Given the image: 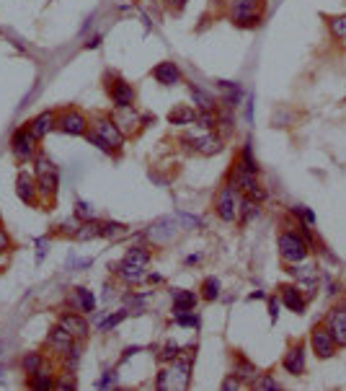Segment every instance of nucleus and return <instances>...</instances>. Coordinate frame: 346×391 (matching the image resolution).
Returning a JSON list of instances; mask_svg holds the SVG:
<instances>
[{
  "label": "nucleus",
  "instance_id": "obj_25",
  "mask_svg": "<svg viewBox=\"0 0 346 391\" xmlns=\"http://www.w3.org/2000/svg\"><path fill=\"white\" fill-rule=\"evenodd\" d=\"M196 119V109L194 107H186V104H178V107L171 109L168 114V122L171 125H191Z\"/></svg>",
  "mask_w": 346,
  "mask_h": 391
},
{
  "label": "nucleus",
  "instance_id": "obj_46",
  "mask_svg": "<svg viewBox=\"0 0 346 391\" xmlns=\"http://www.w3.org/2000/svg\"><path fill=\"white\" fill-rule=\"evenodd\" d=\"M178 220H181V228H199L202 220L196 218V215H189V213H178Z\"/></svg>",
  "mask_w": 346,
  "mask_h": 391
},
{
  "label": "nucleus",
  "instance_id": "obj_16",
  "mask_svg": "<svg viewBox=\"0 0 346 391\" xmlns=\"http://www.w3.org/2000/svg\"><path fill=\"white\" fill-rule=\"evenodd\" d=\"M16 194H18V200L26 202V205H36V197H39L36 177H31L29 171H21L18 179H16Z\"/></svg>",
  "mask_w": 346,
  "mask_h": 391
},
{
  "label": "nucleus",
  "instance_id": "obj_41",
  "mask_svg": "<svg viewBox=\"0 0 346 391\" xmlns=\"http://www.w3.org/2000/svg\"><path fill=\"white\" fill-rule=\"evenodd\" d=\"M127 234V225L122 223H101V236L104 238H119Z\"/></svg>",
  "mask_w": 346,
  "mask_h": 391
},
{
  "label": "nucleus",
  "instance_id": "obj_35",
  "mask_svg": "<svg viewBox=\"0 0 346 391\" xmlns=\"http://www.w3.org/2000/svg\"><path fill=\"white\" fill-rule=\"evenodd\" d=\"M328 29L336 39H346V13H338V16H328Z\"/></svg>",
  "mask_w": 346,
  "mask_h": 391
},
{
  "label": "nucleus",
  "instance_id": "obj_43",
  "mask_svg": "<svg viewBox=\"0 0 346 391\" xmlns=\"http://www.w3.org/2000/svg\"><path fill=\"white\" fill-rule=\"evenodd\" d=\"M52 168H55V164H52L44 153H36V158H34V171H36V174H44V171H52Z\"/></svg>",
  "mask_w": 346,
  "mask_h": 391
},
{
  "label": "nucleus",
  "instance_id": "obj_40",
  "mask_svg": "<svg viewBox=\"0 0 346 391\" xmlns=\"http://www.w3.org/2000/svg\"><path fill=\"white\" fill-rule=\"evenodd\" d=\"M289 213L295 215V218H300L302 225H312L315 223V213H312L310 207H305V205H292V210Z\"/></svg>",
  "mask_w": 346,
  "mask_h": 391
},
{
  "label": "nucleus",
  "instance_id": "obj_24",
  "mask_svg": "<svg viewBox=\"0 0 346 391\" xmlns=\"http://www.w3.org/2000/svg\"><path fill=\"white\" fill-rule=\"evenodd\" d=\"M287 273L297 280V283H305V285H315V277H318V270L312 267V264H287Z\"/></svg>",
  "mask_w": 346,
  "mask_h": 391
},
{
  "label": "nucleus",
  "instance_id": "obj_4",
  "mask_svg": "<svg viewBox=\"0 0 346 391\" xmlns=\"http://www.w3.org/2000/svg\"><path fill=\"white\" fill-rule=\"evenodd\" d=\"M243 194L241 190H235L230 181H225L215 194V213L222 223H235L238 215H241Z\"/></svg>",
  "mask_w": 346,
  "mask_h": 391
},
{
  "label": "nucleus",
  "instance_id": "obj_37",
  "mask_svg": "<svg viewBox=\"0 0 346 391\" xmlns=\"http://www.w3.org/2000/svg\"><path fill=\"white\" fill-rule=\"evenodd\" d=\"M202 298H204V301H215V298H219V280L217 277H207V280L202 283Z\"/></svg>",
  "mask_w": 346,
  "mask_h": 391
},
{
  "label": "nucleus",
  "instance_id": "obj_19",
  "mask_svg": "<svg viewBox=\"0 0 346 391\" xmlns=\"http://www.w3.org/2000/svg\"><path fill=\"white\" fill-rule=\"evenodd\" d=\"M184 142H189L191 145V151H196V153L202 155H215L222 151V138L219 135H202V138H186Z\"/></svg>",
  "mask_w": 346,
  "mask_h": 391
},
{
  "label": "nucleus",
  "instance_id": "obj_26",
  "mask_svg": "<svg viewBox=\"0 0 346 391\" xmlns=\"http://www.w3.org/2000/svg\"><path fill=\"white\" fill-rule=\"evenodd\" d=\"M232 376H238L241 381H248V383H251V381L258 376V368H256L254 363H248L243 355H235V370H232Z\"/></svg>",
  "mask_w": 346,
  "mask_h": 391
},
{
  "label": "nucleus",
  "instance_id": "obj_21",
  "mask_svg": "<svg viewBox=\"0 0 346 391\" xmlns=\"http://www.w3.org/2000/svg\"><path fill=\"white\" fill-rule=\"evenodd\" d=\"M116 275H119V280H124L127 285H139L148 280V275H145V267H139V264H132V262H119L116 264Z\"/></svg>",
  "mask_w": 346,
  "mask_h": 391
},
{
  "label": "nucleus",
  "instance_id": "obj_13",
  "mask_svg": "<svg viewBox=\"0 0 346 391\" xmlns=\"http://www.w3.org/2000/svg\"><path fill=\"white\" fill-rule=\"evenodd\" d=\"M72 342H75V340H72V334H70L62 324H55V327L49 329V334H46V344H49V350H52L57 357L65 355Z\"/></svg>",
  "mask_w": 346,
  "mask_h": 391
},
{
  "label": "nucleus",
  "instance_id": "obj_9",
  "mask_svg": "<svg viewBox=\"0 0 346 391\" xmlns=\"http://www.w3.org/2000/svg\"><path fill=\"white\" fill-rule=\"evenodd\" d=\"M310 347H312V353H315V357H321V360L334 357L336 350H338L334 334L328 332V327H325V324H318V327L310 332Z\"/></svg>",
  "mask_w": 346,
  "mask_h": 391
},
{
  "label": "nucleus",
  "instance_id": "obj_58",
  "mask_svg": "<svg viewBox=\"0 0 346 391\" xmlns=\"http://www.w3.org/2000/svg\"><path fill=\"white\" fill-rule=\"evenodd\" d=\"M212 3H215V5H222V3H225V0H212Z\"/></svg>",
  "mask_w": 346,
  "mask_h": 391
},
{
  "label": "nucleus",
  "instance_id": "obj_5",
  "mask_svg": "<svg viewBox=\"0 0 346 391\" xmlns=\"http://www.w3.org/2000/svg\"><path fill=\"white\" fill-rule=\"evenodd\" d=\"M36 138L31 135V130H29V125H23V127H18V130L13 132L11 138V151H13V158L18 161V164H29V161H34L36 158Z\"/></svg>",
  "mask_w": 346,
  "mask_h": 391
},
{
  "label": "nucleus",
  "instance_id": "obj_15",
  "mask_svg": "<svg viewBox=\"0 0 346 391\" xmlns=\"http://www.w3.org/2000/svg\"><path fill=\"white\" fill-rule=\"evenodd\" d=\"M36 190H39V197H44L46 202L55 200V197H57V190H59L57 168L44 171V174H36Z\"/></svg>",
  "mask_w": 346,
  "mask_h": 391
},
{
  "label": "nucleus",
  "instance_id": "obj_53",
  "mask_svg": "<svg viewBox=\"0 0 346 391\" xmlns=\"http://www.w3.org/2000/svg\"><path fill=\"white\" fill-rule=\"evenodd\" d=\"M155 389H168V370H161L155 379Z\"/></svg>",
  "mask_w": 346,
  "mask_h": 391
},
{
  "label": "nucleus",
  "instance_id": "obj_52",
  "mask_svg": "<svg viewBox=\"0 0 346 391\" xmlns=\"http://www.w3.org/2000/svg\"><path fill=\"white\" fill-rule=\"evenodd\" d=\"M269 316H271V321L279 319V301L277 298H269Z\"/></svg>",
  "mask_w": 346,
  "mask_h": 391
},
{
  "label": "nucleus",
  "instance_id": "obj_39",
  "mask_svg": "<svg viewBox=\"0 0 346 391\" xmlns=\"http://www.w3.org/2000/svg\"><path fill=\"white\" fill-rule=\"evenodd\" d=\"M173 324H178V327H199V316L191 314V311H178V314H173Z\"/></svg>",
  "mask_w": 346,
  "mask_h": 391
},
{
  "label": "nucleus",
  "instance_id": "obj_22",
  "mask_svg": "<svg viewBox=\"0 0 346 391\" xmlns=\"http://www.w3.org/2000/svg\"><path fill=\"white\" fill-rule=\"evenodd\" d=\"M152 78L161 86H176L181 81V71H178L176 62H158V65L152 68Z\"/></svg>",
  "mask_w": 346,
  "mask_h": 391
},
{
  "label": "nucleus",
  "instance_id": "obj_31",
  "mask_svg": "<svg viewBox=\"0 0 346 391\" xmlns=\"http://www.w3.org/2000/svg\"><path fill=\"white\" fill-rule=\"evenodd\" d=\"M42 366H44V355L42 353H36V350H31V353H23L21 357V368L31 376V373H36V370H42Z\"/></svg>",
  "mask_w": 346,
  "mask_h": 391
},
{
  "label": "nucleus",
  "instance_id": "obj_55",
  "mask_svg": "<svg viewBox=\"0 0 346 391\" xmlns=\"http://www.w3.org/2000/svg\"><path fill=\"white\" fill-rule=\"evenodd\" d=\"M98 42H101V36H93V39H88V45H85V47L96 49V47H98Z\"/></svg>",
  "mask_w": 346,
  "mask_h": 391
},
{
  "label": "nucleus",
  "instance_id": "obj_14",
  "mask_svg": "<svg viewBox=\"0 0 346 391\" xmlns=\"http://www.w3.org/2000/svg\"><path fill=\"white\" fill-rule=\"evenodd\" d=\"M279 298H282V303H284L292 314H305V308H308V298L302 296L297 285H282V288H279Z\"/></svg>",
  "mask_w": 346,
  "mask_h": 391
},
{
  "label": "nucleus",
  "instance_id": "obj_1",
  "mask_svg": "<svg viewBox=\"0 0 346 391\" xmlns=\"http://www.w3.org/2000/svg\"><path fill=\"white\" fill-rule=\"evenodd\" d=\"M88 142L98 145L104 153H119L124 148V132L111 117H93L91 130H88Z\"/></svg>",
  "mask_w": 346,
  "mask_h": 391
},
{
  "label": "nucleus",
  "instance_id": "obj_47",
  "mask_svg": "<svg viewBox=\"0 0 346 391\" xmlns=\"http://www.w3.org/2000/svg\"><path fill=\"white\" fill-rule=\"evenodd\" d=\"M163 5L171 13H184V8L189 5V0H163Z\"/></svg>",
  "mask_w": 346,
  "mask_h": 391
},
{
  "label": "nucleus",
  "instance_id": "obj_57",
  "mask_svg": "<svg viewBox=\"0 0 346 391\" xmlns=\"http://www.w3.org/2000/svg\"><path fill=\"white\" fill-rule=\"evenodd\" d=\"M199 262V254H191V257H186V264H196Z\"/></svg>",
  "mask_w": 346,
  "mask_h": 391
},
{
  "label": "nucleus",
  "instance_id": "obj_34",
  "mask_svg": "<svg viewBox=\"0 0 346 391\" xmlns=\"http://www.w3.org/2000/svg\"><path fill=\"white\" fill-rule=\"evenodd\" d=\"M124 262H132V264H139V267H148V264H150V251L142 249V247H129L127 254H124Z\"/></svg>",
  "mask_w": 346,
  "mask_h": 391
},
{
  "label": "nucleus",
  "instance_id": "obj_18",
  "mask_svg": "<svg viewBox=\"0 0 346 391\" xmlns=\"http://www.w3.org/2000/svg\"><path fill=\"white\" fill-rule=\"evenodd\" d=\"M55 127H57V114L55 112H42V114H36L29 122V130H31V135H34L36 140H44Z\"/></svg>",
  "mask_w": 346,
  "mask_h": 391
},
{
  "label": "nucleus",
  "instance_id": "obj_36",
  "mask_svg": "<svg viewBox=\"0 0 346 391\" xmlns=\"http://www.w3.org/2000/svg\"><path fill=\"white\" fill-rule=\"evenodd\" d=\"M251 386H254L256 391H277L279 389L277 379H274L271 373H258V376L251 381Z\"/></svg>",
  "mask_w": 346,
  "mask_h": 391
},
{
  "label": "nucleus",
  "instance_id": "obj_48",
  "mask_svg": "<svg viewBox=\"0 0 346 391\" xmlns=\"http://www.w3.org/2000/svg\"><path fill=\"white\" fill-rule=\"evenodd\" d=\"M78 228H81L78 218H72V220H65V223L59 225V231H62V234H68V236H75V234H78Z\"/></svg>",
  "mask_w": 346,
  "mask_h": 391
},
{
  "label": "nucleus",
  "instance_id": "obj_7",
  "mask_svg": "<svg viewBox=\"0 0 346 391\" xmlns=\"http://www.w3.org/2000/svg\"><path fill=\"white\" fill-rule=\"evenodd\" d=\"M57 130L70 135V138H85L91 130V122L78 109H65L62 114H57Z\"/></svg>",
  "mask_w": 346,
  "mask_h": 391
},
{
  "label": "nucleus",
  "instance_id": "obj_30",
  "mask_svg": "<svg viewBox=\"0 0 346 391\" xmlns=\"http://www.w3.org/2000/svg\"><path fill=\"white\" fill-rule=\"evenodd\" d=\"M258 215H261V207H258V202L245 200V197H243L241 215H238V223H241V225H248V223H251V220H256Z\"/></svg>",
  "mask_w": 346,
  "mask_h": 391
},
{
  "label": "nucleus",
  "instance_id": "obj_33",
  "mask_svg": "<svg viewBox=\"0 0 346 391\" xmlns=\"http://www.w3.org/2000/svg\"><path fill=\"white\" fill-rule=\"evenodd\" d=\"M75 298H78V306H81L83 314H93L96 311V296L88 288H75Z\"/></svg>",
  "mask_w": 346,
  "mask_h": 391
},
{
  "label": "nucleus",
  "instance_id": "obj_10",
  "mask_svg": "<svg viewBox=\"0 0 346 391\" xmlns=\"http://www.w3.org/2000/svg\"><path fill=\"white\" fill-rule=\"evenodd\" d=\"M323 324L328 327V332L334 334V340L338 347H346V301H341L338 306H334L325 314Z\"/></svg>",
  "mask_w": 346,
  "mask_h": 391
},
{
  "label": "nucleus",
  "instance_id": "obj_51",
  "mask_svg": "<svg viewBox=\"0 0 346 391\" xmlns=\"http://www.w3.org/2000/svg\"><path fill=\"white\" fill-rule=\"evenodd\" d=\"M243 386V381L238 379V376H228V379L222 381V389L225 391H232V389H241Z\"/></svg>",
  "mask_w": 346,
  "mask_h": 391
},
{
  "label": "nucleus",
  "instance_id": "obj_42",
  "mask_svg": "<svg viewBox=\"0 0 346 391\" xmlns=\"http://www.w3.org/2000/svg\"><path fill=\"white\" fill-rule=\"evenodd\" d=\"M75 218H78L81 223H85V220H93V207H91V202H85V200H78V202H75Z\"/></svg>",
  "mask_w": 346,
  "mask_h": 391
},
{
  "label": "nucleus",
  "instance_id": "obj_27",
  "mask_svg": "<svg viewBox=\"0 0 346 391\" xmlns=\"http://www.w3.org/2000/svg\"><path fill=\"white\" fill-rule=\"evenodd\" d=\"M251 148H254V145H251V142H245V145H243V151H241V155L235 158V164L258 177V171H261V168H258V161L254 158V151H251Z\"/></svg>",
  "mask_w": 346,
  "mask_h": 391
},
{
  "label": "nucleus",
  "instance_id": "obj_50",
  "mask_svg": "<svg viewBox=\"0 0 346 391\" xmlns=\"http://www.w3.org/2000/svg\"><path fill=\"white\" fill-rule=\"evenodd\" d=\"M46 249H49V238H39V241H36V262L44 260Z\"/></svg>",
  "mask_w": 346,
  "mask_h": 391
},
{
  "label": "nucleus",
  "instance_id": "obj_44",
  "mask_svg": "<svg viewBox=\"0 0 346 391\" xmlns=\"http://www.w3.org/2000/svg\"><path fill=\"white\" fill-rule=\"evenodd\" d=\"M178 353H181V347H176L173 342H168L165 347H163V353H161V363H171V360H176V357H178Z\"/></svg>",
  "mask_w": 346,
  "mask_h": 391
},
{
  "label": "nucleus",
  "instance_id": "obj_23",
  "mask_svg": "<svg viewBox=\"0 0 346 391\" xmlns=\"http://www.w3.org/2000/svg\"><path fill=\"white\" fill-rule=\"evenodd\" d=\"M196 293H191V290H173L171 293V303H173V314H178V311H194L196 308Z\"/></svg>",
  "mask_w": 346,
  "mask_h": 391
},
{
  "label": "nucleus",
  "instance_id": "obj_49",
  "mask_svg": "<svg viewBox=\"0 0 346 391\" xmlns=\"http://www.w3.org/2000/svg\"><path fill=\"white\" fill-rule=\"evenodd\" d=\"M11 251V236H8V231L0 225V254H8Z\"/></svg>",
  "mask_w": 346,
  "mask_h": 391
},
{
  "label": "nucleus",
  "instance_id": "obj_29",
  "mask_svg": "<svg viewBox=\"0 0 346 391\" xmlns=\"http://www.w3.org/2000/svg\"><path fill=\"white\" fill-rule=\"evenodd\" d=\"M75 238H78L81 244H85V241H93V238H101V223H98V220H85V223H81L78 234H75Z\"/></svg>",
  "mask_w": 346,
  "mask_h": 391
},
{
  "label": "nucleus",
  "instance_id": "obj_28",
  "mask_svg": "<svg viewBox=\"0 0 346 391\" xmlns=\"http://www.w3.org/2000/svg\"><path fill=\"white\" fill-rule=\"evenodd\" d=\"M29 386H31L34 391H49V389H55V376H52V373H46L44 368H42V370L31 373V379H29Z\"/></svg>",
  "mask_w": 346,
  "mask_h": 391
},
{
  "label": "nucleus",
  "instance_id": "obj_11",
  "mask_svg": "<svg viewBox=\"0 0 346 391\" xmlns=\"http://www.w3.org/2000/svg\"><path fill=\"white\" fill-rule=\"evenodd\" d=\"M191 366H194V355H191V353H178V357H176V360H171L168 379L173 381V386H178V389H186V386H189Z\"/></svg>",
  "mask_w": 346,
  "mask_h": 391
},
{
  "label": "nucleus",
  "instance_id": "obj_20",
  "mask_svg": "<svg viewBox=\"0 0 346 391\" xmlns=\"http://www.w3.org/2000/svg\"><path fill=\"white\" fill-rule=\"evenodd\" d=\"M189 94H191V101H194L196 112H209V114H217V101H215V96L204 91L202 86L196 84H189Z\"/></svg>",
  "mask_w": 346,
  "mask_h": 391
},
{
  "label": "nucleus",
  "instance_id": "obj_45",
  "mask_svg": "<svg viewBox=\"0 0 346 391\" xmlns=\"http://www.w3.org/2000/svg\"><path fill=\"white\" fill-rule=\"evenodd\" d=\"M114 383H116V368H111V370H104V376L98 379V389H109Z\"/></svg>",
  "mask_w": 346,
  "mask_h": 391
},
{
  "label": "nucleus",
  "instance_id": "obj_17",
  "mask_svg": "<svg viewBox=\"0 0 346 391\" xmlns=\"http://www.w3.org/2000/svg\"><path fill=\"white\" fill-rule=\"evenodd\" d=\"M282 368L287 370L289 376H302L305 373V347L302 344L289 347L284 357H282Z\"/></svg>",
  "mask_w": 346,
  "mask_h": 391
},
{
  "label": "nucleus",
  "instance_id": "obj_54",
  "mask_svg": "<svg viewBox=\"0 0 346 391\" xmlns=\"http://www.w3.org/2000/svg\"><path fill=\"white\" fill-rule=\"evenodd\" d=\"M264 290H254V293H251V296H248V301H264Z\"/></svg>",
  "mask_w": 346,
  "mask_h": 391
},
{
  "label": "nucleus",
  "instance_id": "obj_12",
  "mask_svg": "<svg viewBox=\"0 0 346 391\" xmlns=\"http://www.w3.org/2000/svg\"><path fill=\"white\" fill-rule=\"evenodd\" d=\"M57 324H62L70 334H72V340H78V342H85L88 340V319L83 316V314H72V311H65V314H59Z\"/></svg>",
  "mask_w": 346,
  "mask_h": 391
},
{
  "label": "nucleus",
  "instance_id": "obj_32",
  "mask_svg": "<svg viewBox=\"0 0 346 391\" xmlns=\"http://www.w3.org/2000/svg\"><path fill=\"white\" fill-rule=\"evenodd\" d=\"M81 353H83V342H75L70 344V350L62 355V366H65V370H75L78 368V363H81Z\"/></svg>",
  "mask_w": 346,
  "mask_h": 391
},
{
  "label": "nucleus",
  "instance_id": "obj_56",
  "mask_svg": "<svg viewBox=\"0 0 346 391\" xmlns=\"http://www.w3.org/2000/svg\"><path fill=\"white\" fill-rule=\"evenodd\" d=\"M148 283H163L161 275H148Z\"/></svg>",
  "mask_w": 346,
  "mask_h": 391
},
{
  "label": "nucleus",
  "instance_id": "obj_8",
  "mask_svg": "<svg viewBox=\"0 0 346 391\" xmlns=\"http://www.w3.org/2000/svg\"><path fill=\"white\" fill-rule=\"evenodd\" d=\"M106 91H109V99H111L114 109H132L135 107V86L127 84L124 78L114 75V78L109 81V86H106Z\"/></svg>",
  "mask_w": 346,
  "mask_h": 391
},
{
  "label": "nucleus",
  "instance_id": "obj_38",
  "mask_svg": "<svg viewBox=\"0 0 346 391\" xmlns=\"http://www.w3.org/2000/svg\"><path fill=\"white\" fill-rule=\"evenodd\" d=\"M127 308H122V311H116L114 316H111V314H109V316H106L104 321H101V324H98V329H104V332H109V329H114V327H119V324H122V321L127 319Z\"/></svg>",
  "mask_w": 346,
  "mask_h": 391
},
{
  "label": "nucleus",
  "instance_id": "obj_59",
  "mask_svg": "<svg viewBox=\"0 0 346 391\" xmlns=\"http://www.w3.org/2000/svg\"><path fill=\"white\" fill-rule=\"evenodd\" d=\"M0 225H3V215H0Z\"/></svg>",
  "mask_w": 346,
  "mask_h": 391
},
{
  "label": "nucleus",
  "instance_id": "obj_2",
  "mask_svg": "<svg viewBox=\"0 0 346 391\" xmlns=\"http://www.w3.org/2000/svg\"><path fill=\"white\" fill-rule=\"evenodd\" d=\"M279 257L284 264H297V262H305L310 257V244L308 238L302 236L300 231H282L279 234Z\"/></svg>",
  "mask_w": 346,
  "mask_h": 391
},
{
  "label": "nucleus",
  "instance_id": "obj_6",
  "mask_svg": "<svg viewBox=\"0 0 346 391\" xmlns=\"http://www.w3.org/2000/svg\"><path fill=\"white\" fill-rule=\"evenodd\" d=\"M181 231V220H178V215L173 218V215H165V218H158L152 225H148V231L142 234V236L148 238L150 244H168V241H173V236Z\"/></svg>",
  "mask_w": 346,
  "mask_h": 391
},
{
  "label": "nucleus",
  "instance_id": "obj_3",
  "mask_svg": "<svg viewBox=\"0 0 346 391\" xmlns=\"http://www.w3.org/2000/svg\"><path fill=\"white\" fill-rule=\"evenodd\" d=\"M264 16V0H228V18L241 29L261 24Z\"/></svg>",
  "mask_w": 346,
  "mask_h": 391
}]
</instances>
